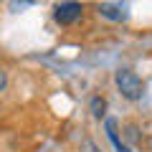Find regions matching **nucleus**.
I'll return each mask as SVG.
<instances>
[{
	"label": "nucleus",
	"mask_w": 152,
	"mask_h": 152,
	"mask_svg": "<svg viewBox=\"0 0 152 152\" xmlns=\"http://www.w3.org/2000/svg\"><path fill=\"white\" fill-rule=\"evenodd\" d=\"M89 109H91V114L96 117V119H102L104 112H107V99L104 96H94L91 102H89Z\"/></svg>",
	"instance_id": "nucleus-5"
},
{
	"label": "nucleus",
	"mask_w": 152,
	"mask_h": 152,
	"mask_svg": "<svg viewBox=\"0 0 152 152\" xmlns=\"http://www.w3.org/2000/svg\"><path fill=\"white\" fill-rule=\"evenodd\" d=\"M91 152H96V150H94V147H91Z\"/></svg>",
	"instance_id": "nucleus-7"
},
{
	"label": "nucleus",
	"mask_w": 152,
	"mask_h": 152,
	"mask_svg": "<svg viewBox=\"0 0 152 152\" xmlns=\"http://www.w3.org/2000/svg\"><path fill=\"white\" fill-rule=\"evenodd\" d=\"M104 129H107V137L112 140V145H114V150H117V152H129V147L122 142L119 132H117V119H112V117H109V119L104 122Z\"/></svg>",
	"instance_id": "nucleus-4"
},
{
	"label": "nucleus",
	"mask_w": 152,
	"mask_h": 152,
	"mask_svg": "<svg viewBox=\"0 0 152 152\" xmlns=\"http://www.w3.org/2000/svg\"><path fill=\"white\" fill-rule=\"evenodd\" d=\"M5 86V74H3V71H0V89Z\"/></svg>",
	"instance_id": "nucleus-6"
},
{
	"label": "nucleus",
	"mask_w": 152,
	"mask_h": 152,
	"mask_svg": "<svg viewBox=\"0 0 152 152\" xmlns=\"http://www.w3.org/2000/svg\"><path fill=\"white\" fill-rule=\"evenodd\" d=\"M81 13H84L81 3H58V5L53 8V18H56V23H61V26L76 23L79 18H81Z\"/></svg>",
	"instance_id": "nucleus-2"
},
{
	"label": "nucleus",
	"mask_w": 152,
	"mask_h": 152,
	"mask_svg": "<svg viewBox=\"0 0 152 152\" xmlns=\"http://www.w3.org/2000/svg\"><path fill=\"white\" fill-rule=\"evenodd\" d=\"M114 81H117V89L122 91V96L129 99V102H137L145 94V84L132 69H119L114 74Z\"/></svg>",
	"instance_id": "nucleus-1"
},
{
	"label": "nucleus",
	"mask_w": 152,
	"mask_h": 152,
	"mask_svg": "<svg viewBox=\"0 0 152 152\" xmlns=\"http://www.w3.org/2000/svg\"><path fill=\"white\" fill-rule=\"evenodd\" d=\"M99 15L107 18V20H114V23H119L124 20L127 15H129V5L127 3H99Z\"/></svg>",
	"instance_id": "nucleus-3"
}]
</instances>
